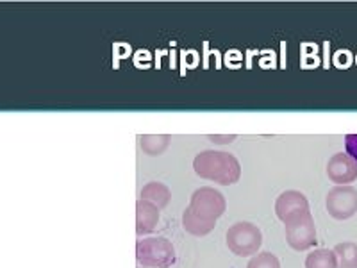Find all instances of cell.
Masks as SVG:
<instances>
[{
	"label": "cell",
	"instance_id": "obj_1",
	"mask_svg": "<svg viewBox=\"0 0 357 268\" xmlns=\"http://www.w3.org/2000/svg\"><path fill=\"white\" fill-rule=\"evenodd\" d=\"M193 170L199 177L215 181L222 186L236 184L241 177V165L231 152L204 151L197 154L193 161Z\"/></svg>",
	"mask_w": 357,
	"mask_h": 268
},
{
	"label": "cell",
	"instance_id": "obj_2",
	"mask_svg": "<svg viewBox=\"0 0 357 268\" xmlns=\"http://www.w3.org/2000/svg\"><path fill=\"white\" fill-rule=\"evenodd\" d=\"M136 258L143 267L168 268L175 263V248L167 238H145L136 244Z\"/></svg>",
	"mask_w": 357,
	"mask_h": 268
},
{
	"label": "cell",
	"instance_id": "obj_3",
	"mask_svg": "<svg viewBox=\"0 0 357 268\" xmlns=\"http://www.w3.org/2000/svg\"><path fill=\"white\" fill-rule=\"evenodd\" d=\"M261 245H263V232L256 223L238 222L227 231V247L236 256H254Z\"/></svg>",
	"mask_w": 357,
	"mask_h": 268
},
{
	"label": "cell",
	"instance_id": "obj_4",
	"mask_svg": "<svg viewBox=\"0 0 357 268\" xmlns=\"http://www.w3.org/2000/svg\"><path fill=\"white\" fill-rule=\"evenodd\" d=\"M286 225V241L289 247L296 252H304L311 247H317L318 238H317V225L312 220L311 211L301 213V215L293 216Z\"/></svg>",
	"mask_w": 357,
	"mask_h": 268
},
{
	"label": "cell",
	"instance_id": "obj_5",
	"mask_svg": "<svg viewBox=\"0 0 357 268\" xmlns=\"http://www.w3.org/2000/svg\"><path fill=\"white\" fill-rule=\"evenodd\" d=\"M327 211L334 220H349L357 213V190L350 186H334L325 199Z\"/></svg>",
	"mask_w": 357,
	"mask_h": 268
},
{
	"label": "cell",
	"instance_id": "obj_6",
	"mask_svg": "<svg viewBox=\"0 0 357 268\" xmlns=\"http://www.w3.org/2000/svg\"><path fill=\"white\" fill-rule=\"evenodd\" d=\"M190 207L199 215L218 220L227 209V200L222 195V191L215 190V188H199L191 195Z\"/></svg>",
	"mask_w": 357,
	"mask_h": 268
},
{
	"label": "cell",
	"instance_id": "obj_7",
	"mask_svg": "<svg viewBox=\"0 0 357 268\" xmlns=\"http://www.w3.org/2000/svg\"><path fill=\"white\" fill-rule=\"evenodd\" d=\"M327 177L337 186H349L357 179V161L347 152H337L327 163Z\"/></svg>",
	"mask_w": 357,
	"mask_h": 268
},
{
	"label": "cell",
	"instance_id": "obj_8",
	"mask_svg": "<svg viewBox=\"0 0 357 268\" xmlns=\"http://www.w3.org/2000/svg\"><path fill=\"white\" fill-rule=\"evenodd\" d=\"M311 211L309 207L307 197L302 193V191L296 190H288L282 191L275 200V215L277 218L282 220V222H288L293 216L301 215V213Z\"/></svg>",
	"mask_w": 357,
	"mask_h": 268
},
{
	"label": "cell",
	"instance_id": "obj_9",
	"mask_svg": "<svg viewBox=\"0 0 357 268\" xmlns=\"http://www.w3.org/2000/svg\"><path fill=\"white\" fill-rule=\"evenodd\" d=\"M159 222V207L154 204L139 200L136 204V234H149Z\"/></svg>",
	"mask_w": 357,
	"mask_h": 268
},
{
	"label": "cell",
	"instance_id": "obj_10",
	"mask_svg": "<svg viewBox=\"0 0 357 268\" xmlns=\"http://www.w3.org/2000/svg\"><path fill=\"white\" fill-rule=\"evenodd\" d=\"M183 225L190 234L193 236H207L209 232H213L216 225V220L207 218V216L199 215L191 207H186L183 213Z\"/></svg>",
	"mask_w": 357,
	"mask_h": 268
},
{
	"label": "cell",
	"instance_id": "obj_11",
	"mask_svg": "<svg viewBox=\"0 0 357 268\" xmlns=\"http://www.w3.org/2000/svg\"><path fill=\"white\" fill-rule=\"evenodd\" d=\"M142 200L154 204L159 209H165L172 200V191L167 184L159 183V181H152V183L143 186Z\"/></svg>",
	"mask_w": 357,
	"mask_h": 268
},
{
	"label": "cell",
	"instance_id": "obj_12",
	"mask_svg": "<svg viewBox=\"0 0 357 268\" xmlns=\"http://www.w3.org/2000/svg\"><path fill=\"white\" fill-rule=\"evenodd\" d=\"M170 134H143L139 138L142 149L149 156H161L170 147Z\"/></svg>",
	"mask_w": 357,
	"mask_h": 268
},
{
	"label": "cell",
	"instance_id": "obj_13",
	"mask_svg": "<svg viewBox=\"0 0 357 268\" xmlns=\"http://www.w3.org/2000/svg\"><path fill=\"white\" fill-rule=\"evenodd\" d=\"M305 268H337V258L331 248H317L305 258Z\"/></svg>",
	"mask_w": 357,
	"mask_h": 268
},
{
	"label": "cell",
	"instance_id": "obj_14",
	"mask_svg": "<svg viewBox=\"0 0 357 268\" xmlns=\"http://www.w3.org/2000/svg\"><path fill=\"white\" fill-rule=\"evenodd\" d=\"M334 254L337 258V268H357V244L343 241L336 245Z\"/></svg>",
	"mask_w": 357,
	"mask_h": 268
},
{
	"label": "cell",
	"instance_id": "obj_15",
	"mask_svg": "<svg viewBox=\"0 0 357 268\" xmlns=\"http://www.w3.org/2000/svg\"><path fill=\"white\" fill-rule=\"evenodd\" d=\"M247 268H280V261L272 252H261L248 261Z\"/></svg>",
	"mask_w": 357,
	"mask_h": 268
},
{
	"label": "cell",
	"instance_id": "obj_16",
	"mask_svg": "<svg viewBox=\"0 0 357 268\" xmlns=\"http://www.w3.org/2000/svg\"><path fill=\"white\" fill-rule=\"evenodd\" d=\"M345 151L347 154L357 161V134H347L345 136Z\"/></svg>",
	"mask_w": 357,
	"mask_h": 268
},
{
	"label": "cell",
	"instance_id": "obj_17",
	"mask_svg": "<svg viewBox=\"0 0 357 268\" xmlns=\"http://www.w3.org/2000/svg\"><path fill=\"white\" fill-rule=\"evenodd\" d=\"M209 140H211V142H216V143H231V142H234L236 136L234 134H231V136H215V134H213V136H209Z\"/></svg>",
	"mask_w": 357,
	"mask_h": 268
}]
</instances>
